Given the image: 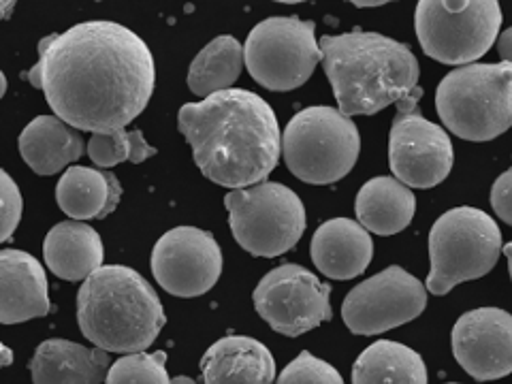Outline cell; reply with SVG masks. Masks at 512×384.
Here are the masks:
<instances>
[{"label":"cell","mask_w":512,"mask_h":384,"mask_svg":"<svg viewBox=\"0 0 512 384\" xmlns=\"http://www.w3.org/2000/svg\"><path fill=\"white\" fill-rule=\"evenodd\" d=\"M361 137L352 118L333 107H308L282 133V156L295 178L306 184H335L359 160Z\"/></svg>","instance_id":"obj_7"},{"label":"cell","mask_w":512,"mask_h":384,"mask_svg":"<svg viewBox=\"0 0 512 384\" xmlns=\"http://www.w3.org/2000/svg\"><path fill=\"white\" fill-rule=\"evenodd\" d=\"M122 199V184L107 169L69 167L56 186L60 210L73 220L107 218Z\"/></svg>","instance_id":"obj_21"},{"label":"cell","mask_w":512,"mask_h":384,"mask_svg":"<svg viewBox=\"0 0 512 384\" xmlns=\"http://www.w3.org/2000/svg\"><path fill=\"white\" fill-rule=\"evenodd\" d=\"M103 239L90 224L67 220L47 233L43 259L54 276L62 280H86L103 267Z\"/></svg>","instance_id":"obj_20"},{"label":"cell","mask_w":512,"mask_h":384,"mask_svg":"<svg viewBox=\"0 0 512 384\" xmlns=\"http://www.w3.org/2000/svg\"><path fill=\"white\" fill-rule=\"evenodd\" d=\"M5 92H7V77L3 71H0V99H3Z\"/></svg>","instance_id":"obj_36"},{"label":"cell","mask_w":512,"mask_h":384,"mask_svg":"<svg viewBox=\"0 0 512 384\" xmlns=\"http://www.w3.org/2000/svg\"><path fill=\"white\" fill-rule=\"evenodd\" d=\"M244 67V47L239 41L229 35L216 37L192 60L186 82L192 94L207 99L212 94L231 90Z\"/></svg>","instance_id":"obj_25"},{"label":"cell","mask_w":512,"mask_h":384,"mask_svg":"<svg viewBox=\"0 0 512 384\" xmlns=\"http://www.w3.org/2000/svg\"><path fill=\"white\" fill-rule=\"evenodd\" d=\"M252 301L265 323L286 338H299L333 318L331 286L293 263L271 269L254 288Z\"/></svg>","instance_id":"obj_11"},{"label":"cell","mask_w":512,"mask_h":384,"mask_svg":"<svg viewBox=\"0 0 512 384\" xmlns=\"http://www.w3.org/2000/svg\"><path fill=\"white\" fill-rule=\"evenodd\" d=\"M425 308V284L393 265L352 288L344 299L342 318L352 333L378 335L419 318Z\"/></svg>","instance_id":"obj_13"},{"label":"cell","mask_w":512,"mask_h":384,"mask_svg":"<svg viewBox=\"0 0 512 384\" xmlns=\"http://www.w3.org/2000/svg\"><path fill=\"white\" fill-rule=\"evenodd\" d=\"M22 192L7 171L0 169V244L11 239L22 220Z\"/></svg>","instance_id":"obj_29"},{"label":"cell","mask_w":512,"mask_h":384,"mask_svg":"<svg viewBox=\"0 0 512 384\" xmlns=\"http://www.w3.org/2000/svg\"><path fill=\"white\" fill-rule=\"evenodd\" d=\"M444 126L466 141H491L512 126V67L468 64L448 73L436 90Z\"/></svg>","instance_id":"obj_5"},{"label":"cell","mask_w":512,"mask_h":384,"mask_svg":"<svg viewBox=\"0 0 512 384\" xmlns=\"http://www.w3.org/2000/svg\"><path fill=\"white\" fill-rule=\"evenodd\" d=\"M13 9H15V3H11V0H0V20H9Z\"/></svg>","instance_id":"obj_33"},{"label":"cell","mask_w":512,"mask_h":384,"mask_svg":"<svg viewBox=\"0 0 512 384\" xmlns=\"http://www.w3.org/2000/svg\"><path fill=\"white\" fill-rule=\"evenodd\" d=\"M84 137L56 116H39L20 135V154L39 175H54L84 154Z\"/></svg>","instance_id":"obj_22"},{"label":"cell","mask_w":512,"mask_h":384,"mask_svg":"<svg viewBox=\"0 0 512 384\" xmlns=\"http://www.w3.org/2000/svg\"><path fill=\"white\" fill-rule=\"evenodd\" d=\"M504 254H506V261H508V271H510V280H512V242L508 246H504Z\"/></svg>","instance_id":"obj_35"},{"label":"cell","mask_w":512,"mask_h":384,"mask_svg":"<svg viewBox=\"0 0 512 384\" xmlns=\"http://www.w3.org/2000/svg\"><path fill=\"white\" fill-rule=\"evenodd\" d=\"M491 207L495 216L512 227V169L504 171L491 186Z\"/></svg>","instance_id":"obj_30"},{"label":"cell","mask_w":512,"mask_h":384,"mask_svg":"<svg viewBox=\"0 0 512 384\" xmlns=\"http://www.w3.org/2000/svg\"><path fill=\"white\" fill-rule=\"evenodd\" d=\"M171 384H197V382L192 380V378H188V376H178V378L171 380Z\"/></svg>","instance_id":"obj_37"},{"label":"cell","mask_w":512,"mask_h":384,"mask_svg":"<svg viewBox=\"0 0 512 384\" xmlns=\"http://www.w3.org/2000/svg\"><path fill=\"white\" fill-rule=\"evenodd\" d=\"M109 367V352L56 338L37 348L30 374L32 384H101Z\"/></svg>","instance_id":"obj_19"},{"label":"cell","mask_w":512,"mask_h":384,"mask_svg":"<svg viewBox=\"0 0 512 384\" xmlns=\"http://www.w3.org/2000/svg\"><path fill=\"white\" fill-rule=\"evenodd\" d=\"M276 384H344V380L333 365L303 350L295 361L284 367Z\"/></svg>","instance_id":"obj_28"},{"label":"cell","mask_w":512,"mask_h":384,"mask_svg":"<svg viewBox=\"0 0 512 384\" xmlns=\"http://www.w3.org/2000/svg\"><path fill=\"white\" fill-rule=\"evenodd\" d=\"M11 363H13L11 348H7L3 342H0V370H3V367H9Z\"/></svg>","instance_id":"obj_32"},{"label":"cell","mask_w":512,"mask_h":384,"mask_svg":"<svg viewBox=\"0 0 512 384\" xmlns=\"http://www.w3.org/2000/svg\"><path fill=\"white\" fill-rule=\"evenodd\" d=\"M323 60L314 22L269 18L256 24L244 45V64L256 84L288 92L303 86Z\"/></svg>","instance_id":"obj_10"},{"label":"cell","mask_w":512,"mask_h":384,"mask_svg":"<svg viewBox=\"0 0 512 384\" xmlns=\"http://www.w3.org/2000/svg\"><path fill=\"white\" fill-rule=\"evenodd\" d=\"M414 28L429 58L451 67H468L498 39L502 9L495 0H421Z\"/></svg>","instance_id":"obj_8"},{"label":"cell","mask_w":512,"mask_h":384,"mask_svg":"<svg viewBox=\"0 0 512 384\" xmlns=\"http://www.w3.org/2000/svg\"><path fill=\"white\" fill-rule=\"evenodd\" d=\"M357 9H376V7H384L387 3H363V0H359V3H352Z\"/></svg>","instance_id":"obj_34"},{"label":"cell","mask_w":512,"mask_h":384,"mask_svg":"<svg viewBox=\"0 0 512 384\" xmlns=\"http://www.w3.org/2000/svg\"><path fill=\"white\" fill-rule=\"evenodd\" d=\"M502 248V231L489 214L476 207L448 210L429 233L427 293L442 297L461 282L487 276L498 265Z\"/></svg>","instance_id":"obj_6"},{"label":"cell","mask_w":512,"mask_h":384,"mask_svg":"<svg viewBox=\"0 0 512 384\" xmlns=\"http://www.w3.org/2000/svg\"><path fill=\"white\" fill-rule=\"evenodd\" d=\"M165 350L135 352V355L120 357L109 367L105 384H171L165 370Z\"/></svg>","instance_id":"obj_27"},{"label":"cell","mask_w":512,"mask_h":384,"mask_svg":"<svg viewBox=\"0 0 512 384\" xmlns=\"http://www.w3.org/2000/svg\"><path fill=\"white\" fill-rule=\"evenodd\" d=\"M152 274L175 297H199L212 291L222 274V250L212 233L197 227L167 231L152 250Z\"/></svg>","instance_id":"obj_14"},{"label":"cell","mask_w":512,"mask_h":384,"mask_svg":"<svg viewBox=\"0 0 512 384\" xmlns=\"http://www.w3.org/2000/svg\"><path fill=\"white\" fill-rule=\"evenodd\" d=\"M224 205L235 242L252 256L274 259L295 248L306 231V207L280 182L231 190Z\"/></svg>","instance_id":"obj_9"},{"label":"cell","mask_w":512,"mask_h":384,"mask_svg":"<svg viewBox=\"0 0 512 384\" xmlns=\"http://www.w3.org/2000/svg\"><path fill=\"white\" fill-rule=\"evenodd\" d=\"M165 320L152 284L131 267L103 265L79 286L77 323L94 348L122 355L143 352Z\"/></svg>","instance_id":"obj_4"},{"label":"cell","mask_w":512,"mask_h":384,"mask_svg":"<svg viewBox=\"0 0 512 384\" xmlns=\"http://www.w3.org/2000/svg\"><path fill=\"white\" fill-rule=\"evenodd\" d=\"M178 126L207 180L242 190L261 184L282 156L276 111L250 90H224L180 109Z\"/></svg>","instance_id":"obj_2"},{"label":"cell","mask_w":512,"mask_h":384,"mask_svg":"<svg viewBox=\"0 0 512 384\" xmlns=\"http://www.w3.org/2000/svg\"><path fill=\"white\" fill-rule=\"evenodd\" d=\"M498 54L502 58V62L510 64L512 67V26L508 30H504L498 41Z\"/></svg>","instance_id":"obj_31"},{"label":"cell","mask_w":512,"mask_h":384,"mask_svg":"<svg viewBox=\"0 0 512 384\" xmlns=\"http://www.w3.org/2000/svg\"><path fill=\"white\" fill-rule=\"evenodd\" d=\"M47 276L35 256L0 250V325H18L50 314Z\"/></svg>","instance_id":"obj_16"},{"label":"cell","mask_w":512,"mask_h":384,"mask_svg":"<svg viewBox=\"0 0 512 384\" xmlns=\"http://www.w3.org/2000/svg\"><path fill=\"white\" fill-rule=\"evenodd\" d=\"M359 224L367 233L395 235L402 233L414 218L416 199L412 190L395 178L380 175L365 182L355 201Z\"/></svg>","instance_id":"obj_23"},{"label":"cell","mask_w":512,"mask_h":384,"mask_svg":"<svg viewBox=\"0 0 512 384\" xmlns=\"http://www.w3.org/2000/svg\"><path fill=\"white\" fill-rule=\"evenodd\" d=\"M28 82L56 118L75 131H122L148 107L156 64L137 32L116 22H84L41 39Z\"/></svg>","instance_id":"obj_1"},{"label":"cell","mask_w":512,"mask_h":384,"mask_svg":"<svg viewBox=\"0 0 512 384\" xmlns=\"http://www.w3.org/2000/svg\"><path fill=\"white\" fill-rule=\"evenodd\" d=\"M325 73L344 116H374L419 88V60L406 43L378 32H344L318 41Z\"/></svg>","instance_id":"obj_3"},{"label":"cell","mask_w":512,"mask_h":384,"mask_svg":"<svg viewBox=\"0 0 512 384\" xmlns=\"http://www.w3.org/2000/svg\"><path fill=\"white\" fill-rule=\"evenodd\" d=\"M310 252L320 274L333 280H352L372 263L374 242L357 220L331 218L316 229Z\"/></svg>","instance_id":"obj_17"},{"label":"cell","mask_w":512,"mask_h":384,"mask_svg":"<svg viewBox=\"0 0 512 384\" xmlns=\"http://www.w3.org/2000/svg\"><path fill=\"white\" fill-rule=\"evenodd\" d=\"M201 374L205 384H271L276 361L261 342L248 335H229L207 348Z\"/></svg>","instance_id":"obj_18"},{"label":"cell","mask_w":512,"mask_h":384,"mask_svg":"<svg viewBox=\"0 0 512 384\" xmlns=\"http://www.w3.org/2000/svg\"><path fill=\"white\" fill-rule=\"evenodd\" d=\"M427 365L419 352L391 340L367 346L352 365V384H427Z\"/></svg>","instance_id":"obj_24"},{"label":"cell","mask_w":512,"mask_h":384,"mask_svg":"<svg viewBox=\"0 0 512 384\" xmlns=\"http://www.w3.org/2000/svg\"><path fill=\"white\" fill-rule=\"evenodd\" d=\"M421 92L397 105L389 133V165L397 182L408 188H434L453 169V143L442 126L416 109Z\"/></svg>","instance_id":"obj_12"},{"label":"cell","mask_w":512,"mask_h":384,"mask_svg":"<svg viewBox=\"0 0 512 384\" xmlns=\"http://www.w3.org/2000/svg\"><path fill=\"white\" fill-rule=\"evenodd\" d=\"M457 363L472 378L487 382L512 372V314L478 308L463 314L453 327Z\"/></svg>","instance_id":"obj_15"},{"label":"cell","mask_w":512,"mask_h":384,"mask_svg":"<svg viewBox=\"0 0 512 384\" xmlns=\"http://www.w3.org/2000/svg\"><path fill=\"white\" fill-rule=\"evenodd\" d=\"M156 154V148L143 139L141 131H116L107 135H92L88 141V156L96 167L109 169L120 163H143Z\"/></svg>","instance_id":"obj_26"}]
</instances>
